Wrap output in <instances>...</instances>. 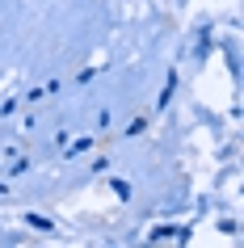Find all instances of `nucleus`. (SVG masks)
I'll return each mask as SVG.
<instances>
[{"mask_svg":"<svg viewBox=\"0 0 244 248\" xmlns=\"http://www.w3.org/2000/svg\"><path fill=\"white\" fill-rule=\"evenodd\" d=\"M177 235H185V232H181V227H160L152 240H177Z\"/></svg>","mask_w":244,"mask_h":248,"instance_id":"nucleus-1","label":"nucleus"}]
</instances>
